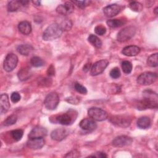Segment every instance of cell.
Returning a JSON list of instances; mask_svg holds the SVG:
<instances>
[{"instance_id":"d4e9b609","label":"cell","mask_w":158,"mask_h":158,"mask_svg":"<svg viewBox=\"0 0 158 158\" xmlns=\"http://www.w3.org/2000/svg\"><path fill=\"white\" fill-rule=\"evenodd\" d=\"M30 74H31V72L30 69L25 67L19 70V72H18V77L19 80L22 81H24L27 80L30 77Z\"/></svg>"},{"instance_id":"8d00e7d4","label":"cell","mask_w":158,"mask_h":158,"mask_svg":"<svg viewBox=\"0 0 158 158\" xmlns=\"http://www.w3.org/2000/svg\"><path fill=\"white\" fill-rule=\"evenodd\" d=\"M110 76L114 79L118 78L120 77V71L118 67H115L112 69L110 72Z\"/></svg>"},{"instance_id":"f35d334b","label":"cell","mask_w":158,"mask_h":158,"mask_svg":"<svg viewBox=\"0 0 158 158\" xmlns=\"http://www.w3.org/2000/svg\"><path fill=\"white\" fill-rule=\"evenodd\" d=\"M80 156V152L75 149L71 151L70 152L67 153V154L64 156L65 157H78Z\"/></svg>"},{"instance_id":"836d02e7","label":"cell","mask_w":158,"mask_h":158,"mask_svg":"<svg viewBox=\"0 0 158 158\" xmlns=\"http://www.w3.org/2000/svg\"><path fill=\"white\" fill-rule=\"evenodd\" d=\"M71 2L81 9L85 8L86 7L88 6L91 3L90 1H72Z\"/></svg>"},{"instance_id":"74e56055","label":"cell","mask_w":158,"mask_h":158,"mask_svg":"<svg viewBox=\"0 0 158 158\" xmlns=\"http://www.w3.org/2000/svg\"><path fill=\"white\" fill-rule=\"evenodd\" d=\"M20 98H21V96L20 94L17 92H14L10 95V99L14 103L18 102L20 100Z\"/></svg>"},{"instance_id":"9c48e42d","label":"cell","mask_w":158,"mask_h":158,"mask_svg":"<svg viewBox=\"0 0 158 158\" xmlns=\"http://www.w3.org/2000/svg\"><path fill=\"white\" fill-rule=\"evenodd\" d=\"M110 122L118 127L122 128H127L130 126L131 119L128 116L123 115H114L109 118Z\"/></svg>"},{"instance_id":"277c9868","label":"cell","mask_w":158,"mask_h":158,"mask_svg":"<svg viewBox=\"0 0 158 158\" xmlns=\"http://www.w3.org/2000/svg\"><path fill=\"white\" fill-rule=\"evenodd\" d=\"M157 78V75L154 72H146L141 73L138 77L136 81L141 85H149L155 82Z\"/></svg>"},{"instance_id":"9a60e30c","label":"cell","mask_w":158,"mask_h":158,"mask_svg":"<svg viewBox=\"0 0 158 158\" xmlns=\"http://www.w3.org/2000/svg\"><path fill=\"white\" fill-rule=\"evenodd\" d=\"M79 125L81 129L89 131L94 130L97 127V124L95 121L92 118H88L82 119L80 121Z\"/></svg>"},{"instance_id":"8992f818","label":"cell","mask_w":158,"mask_h":158,"mask_svg":"<svg viewBox=\"0 0 158 158\" xmlns=\"http://www.w3.org/2000/svg\"><path fill=\"white\" fill-rule=\"evenodd\" d=\"M88 114L91 118L99 122L105 120L108 117V114L105 110L96 107L89 109L88 110Z\"/></svg>"},{"instance_id":"ba28073f","label":"cell","mask_w":158,"mask_h":158,"mask_svg":"<svg viewBox=\"0 0 158 158\" xmlns=\"http://www.w3.org/2000/svg\"><path fill=\"white\" fill-rule=\"evenodd\" d=\"M18 63V57L14 53L8 54L4 61L3 68L6 72L12 71L16 67Z\"/></svg>"},{"instance_id":"7bdbcfd3","label":"cell","mask_w":158,"mask_h":158,"mask_svg":"<svg viewBox=\"0 0 158 158\" xmlns=\"http://www.w3.org/2000/svg\"><path fill=\"white\" fill-rule=\"evenodd\" d=\"M32 2L36 6H40L41 4V1H33Z\"/></svg>"},{"instance_id":"3957f363","label":"cell","mask_w":158,"mask_h":158,"mask_svg":"<svg viewBox=\"0 0 158 158\" xmlns=\"http://www.w3.org/2000/svg\"><path fill=\"white\" fill-rule=\"evenodd\" d=\"M74 110H69L66 113L55 117V122L63 125H71L76 119L77 114H74Z\"/></svg>"},{"instance_id":"5bb4252c","label":"cell","mask_w":158,"mask_h":158,"mask_svg":"<svg viewBox=\"0 0 158 158\" xmlns=\"http://www.w3.org/2000/svg\"><path fill=\"white\" fill-rule=\"evenodd\" d=\"M44 143L45 141L43 138H29L27 145L31 149H39L43 147Z\"/></svg>"},{"instance_id":"4dcf8cb0","label":"cell","mask_w":158,"mask_h":158,"mask_svg":"<svg viewBox=\"0 0 158 158\" xmlns=\"http://www.w3.org/2000/svg\"><path fill=\"white\" fill-rule=\"evenodd\" d=\"M122 69L123 72L126 74H129L132 70V64L128 60H124L122 62Z\"/></svg>"},{"instance_id":"d6a6232c","label":"cell","mask_w":158,"mask_h":158,"mask_svg":"<svg viewBox=\"0 0 158 158\" xmlns=\"http://www.w3.org/2000/svg\"><path fill=\"white\" fill-rule=\"evenodd\" d=\"M17 120V117L14 114L11 115L6 118V119L3 122V125L6 127L14 125V123H16Z\"/></svg>"},{"instance_id":"ab89813d","label":"cell","mask_w":158,"mask_h":158,"mask_svg":"<svg viewBox=\"0 0 158 158\" xmlns=\"http://www.w3.org/2000/svg\"><path fill=\"white\" fill-rule=\"evenodd\" d=\"M89 157H97V158H104L107 157V155L102 152H97L93 155L89 156Z\"/></svg>"},{"instance_id":"2e32d148","label":"cell","mask_w":158,"mask_h":158,"mask_svg":"<svg viewBox=\"0 0 158 158\" xmlns=\"http://www.w3.org/2000/svg\"><path fill=\"white\" fill-rule=\"evenodd\" d=\"M69 134L67 130L60 128L53 130L51 133V137L53 140L60 141L65 139Z\"/></svg>"},{"instance_id":"e575fe53","label":"cell","mask_w":158,"mask_h":158,"mask_svg":"<svg viewBox=\"0 0 158 158\" xmlns=\"http://www.w3.org/2000/svg\"><path fill=\"white\" fill-rule=\"evenodd\" d=\"M74 88L79 93H81L82 94H86L87 93V89L86 88V87H85L84 86H83L82 85H81L79 83H75L74 85Z\"/></svg>"},{"instance_id":"603a6c76","label":"cell","mask_w":158,"mask_h":158,"mask_svg":"<svg viewBox=\"0 0 158 158\" xmlns=\"http://www.w3.org/2000/svg\"><path fill=\"white\" fill-rule=\"evenodd\" d=\"M22 6H23L21 1H10L8 2L7 8L9 12H15L18 10Z\"/></svg>"},{"instance_id":"6da1fadb","label":"cell","mask_w":158,"mask_h":158,"mask_svg":"<svg viewBox=\"0 0 158 158\" xmlns=\"http://www.w3.org/2000/svg\"><path fill=\"white\" fill-rule=\"evenodd\" d=\"M143 99L137 104L139 110L147 109H156L158 107L157 94L151 89H146L143 93Z\"/></svg>"},{"instance_id":"8fae6325","label":"cell","mask_w":158,"mask_h":158,"mask_svg":"<svg viewBox=\"0 0 158 158\" xmlns=\"http://www.w3.org/2000/svg\"><path fill=\"white\" fill-rule=\"evenodd\" d=\"M122 8L123 7L116 4H110L106 6L103 9V12L106 16L111 17L119 14L121 12Z\"/></svg>"},{"instance_id":"ffe728a7","label":"cell","mask_w":158,"mask_h":158,"mask_svg":"<svg viewBox=\"0 0 158 158\" xmlns=\"http://www.w3.org/2000/svg\"><path fill=\"white\" fill-rule=\"evenodd\" d=\"M19 53L23 56H28L33 51V48L31 45L28 44H23L19 45L17 48Z\"/></svg>"},{"instance_id":"7402d4cb","label":"cell","mask_w":158,"mask_h":158,"mask_svg":"<svg viewBox=\"0 0 158 158\" xmlns=\"http://www.w3.org/2000/svg\"><path fill=\"white\" fill-rule=\"evenodd\" d=\"M137 126L141 129H146L151 126V120L148 117H142L137 120Z\"/></svg>"},{"instance_id":"5b68a950","label":"cell","mask_w":158,"mask_h":158,"mask_svg":"<svg viewBox=\"0 0 158 158\" xmlns=\"http://www.w3.org/2000/svg\"><path fill=\"white\" fill-rule=\"evenodd\" d=\"M136 29L133 26H128L122 29L117 34V40L120 42H124L130 40L136 33Z\"/></svg>"},{"instance_id":"d6986e66","label":"cell","mask_w":158,"mask_h":158,"mask_svg":"<svg viewBox=\"0 0 158 158\" xmlns=\"http://www.w3.org/2000/svg\"><path fill=\"white\" fill-rule=\"evenodd\" d=\"M140 52V48L135 45H130L125 47L122 51V53L126 56H135Z\"/></svg>"},{"instance_id":"7c38bea8","label":"cell","mask_w":158,"mask_h":158,"mask_svg":"<svg viewBox=\"0 0 158 158\" xmlns=\"http://www.w3.org/2000/svg\"><path fill=\"white\" fill-rule=\"evenodd\" d=\"M133 142V139L131 138L125 136V135H122L116 137L114 140L112 141V145L115 147L117 148H121L125 146H128L131 144Z\"/></svg>"},{"instance_id":"ac0fdd59","label":"cell","mask_w":158,"mask_h":158,"mask_svg":"<svg viewBox=\"0 0 158 158\" xmlns=\"http://www.w3.org/2000/svg\"><path fill=\"white\" fill-rule=\"evenodd\" d=\"M10 107L9 99L7 94H2L0 98V112L1 114L7 112Z\"/></svg>"},{"instance_id":"d590c367","label":"cell","mask_w":158,"mask_h":158,"mask_svg":"<svg viewBox=\"0 0 158 158\" xmlns=\"http://www.w3.org/2000/svg\"><path fill=\"white\" fill-rule=\"evenodd\" d=\"M94 32L97 35H103L106 32V27L104 26H103L102 25H97L94 28Z\"/></svg>"},{"instance_id":"cb8c5ba5","label":"cell","mask_w":158,"mask_h":158,"mask_svg":"<svg viewBox=\"0 0 158 158\" xmlns=\"http://www.w3.org/2000/svg\"><path fill=\"white\" fill-rule=\"evenodd\" d=\"M107 24L111 28H118L126 23L125 20L123 19H110L107 21Z\"/></svg>"},{"instance_id":"83f0119b","label":"cell","mask_w":158,"mask_h":158,"mask_svg":"<svg viewBox=\"0 0 158 158\" xmlns=\"http://www.w3.org/2000/svg\"><path fill=\"white\" fill-rule=\"evenodd\" d=\"M30 64L35 67H40L44 65V61L38 56H34L30 59Z\"/></svg>"},{"instance_id":"1f68e13d","label":"cell","mask_w":158,"mask_h":158,"mask_svg":"<svg viewBox=\"0 0 158 158\" xmlns=\"http://www.w3.org/2000/svg\"><path fill=\"white\" fill-rule=\"evenodd\" d=\"M59 25H60L62 31H68L71 29L72 23L69 19H63V20L61 22V23Z\"/></svg>"},{"instance_id":"7a4b0ae2","label":"cell","mask_w":158,"mask_h":158,"mask_svg":"<svg viewBox=\"0 0 158 158\" xmlns=\"http://www.w3.org/2000/svg\"><path fill=\"white\" fill-rule=\"evenodd\" d=\"M63 31L58 23H52L44 31L43 38L45 41H51L60 36Z\"/></svg>"},{"instance_id":"e0dca14e","label":"cell","mask_w":158,"mask_h":158,"mask_svg":"<svg viewBox=\"0 0 158 158\" xmlns=\"http://www.w3.org/2000/svg\"><path fill=\"white\" fill-rule=\"evenodd\" d=\"M47 135V130L42 127H34L28 134L29 138H44Z\"/></svg>"},{"instance_id":"4316f807","label":"cell","mask_w":158,"mask_h":158,"mask_svg":"<svg viewBox=\"0 0 158 158\" xmlns=\"http://www.w3.org/2000/svg\"><path fill=\"white\" fill-rule=\"evenodd\" d=\"M157 58H158L157 53L151 54L147 59V64L151 67H157V65H158Z\"/></svg>"},{"instance_id":"f546056e","label":"cell","mask_w":158,"mask_h":158,"mask_svg":"<svg viewBox=\"0 0 158 158\" xmlns=\"http://www.w3.org/2000/svg\"><path fill=\"white\" fill-rule=\"evenodd\" d=\"M23 135V131L21 129H17L12 130L10 132V135L12 138L15 141H20Z\"/></svg>"},{"instance_id":"44dd1931","label":"cell","mask_w":158,"mask_h":158,"mask_svg":"<svg viewBox=\"0 0 158 158\" xmlns=\"http://www.w3.org/2000/svg\"><path fill=\"white\" fill-rule=\"evenodd\" d=\"M18 28L20 33L23 35H28L31 31V26L30 22L27 21H22L18 25Z\"/></svg>"},{"instance_id":"52a82bcc","label":"cell","mask_w":158,"mask_h":158,"mask_svg":"<svg viewBox=\"0 0 158 158\" xmlns=\"http://www.w3.org/2000/svg\"><path fill=\"white\" fill-rule=\"evenodd\" d=\"M59 103V97L55 92L49 93L45 98L44 104L46 109L49 110H54Z\"/></svg>"},{"instance_id":"484cf974","label":"cell","mask_w":158,"mask_h":158,"mask_svg":"<svg viewBox=\"0 0 158 158\" xmlns=\"http://www.w3.org/2000/svg\"><path fill=\"white\" fill-rule=\"evenodd\" d=\"M88 40L93 46L97 48H99L102 46L101 40L94 35H90L88 38Z\"/></svg>"},{"instance_id":"f1b7e54d","label":"cell","mask_w":158,"mask_h":158,"mask_svg":"<svg viewBox=\"0 0 158 158\" xmlns=\"http://www.w3.org/2000/svg\"><path fill=\"white\" fill-rule=\"evenodd\" d=\"M128 6L130 9L134 12H139L143 10V5L139 2H136V1L130 2Z\"/></svg>"},{"instance_id":"60d3db41","label":"cell","mask_w":158,"mask_h":158,"mask_svg":"<svg viewBox=\"0 0 158 158\" xmlns=\"http://www.w3.org/2000/svg\"><path fill=\"white\" fill-rule=\"evenodd\" d=\"M47 72H48V74L50 76L54 75L55 74V69L52 65H51V66L49 67Z\"/></svg>"},{"instance_id":"b9f144b4","label":"cell","mask_w":158,"mask_h":158,"mask_svg":"<svg viewBox=\"0 0 158 158\" xmlns=\"http://www.w3.org/2000/svg\"><path fill=\"white\" fill-rule=\"evenodd\" d=\"M91 67V64H85V65L83 67V70L85 72H87Z\"/></svg>"},{"instance_id":"ee69618b","label":"cell","mask_w":158,"mask_h":158,"mask_svg":"<svg viewBox=\"0 0 158 158\" xmlns=\"http://www.w3.org/2000/svg\"><path fill=\"white\" fill-rule=\"evenodd\" d=\"M158 7H156L155 9H154V14H156V15H157V11H158Z\"/></svg>"},{"instance_id":"4fadbf2b","label":"cell","mask_w":158,"mask_h":158,"mask_svg":"<svg viewBox=\"0 0 158 158\" xmlns=\"http://www.w3.org/2000/svg\"><path fill=\"white\" fill-rule=\"evenodd\" d=\"M74 10V4L70 2H66L64 4L59 5L56 8V12L63 15L71 14Z\"/></svg>"},{"instance_id":"30bf717a","label":"cell","mask_w":158,"mask_h":158,"mask_svg":"<svg viewBox=\"0 0 158 158\" xmlns=\"http://www.w3.org/2000/svg\"><path fill=\"white\" fill-rule=\"evenodd\" d=\"M109 65V61L106 59L100 60L96 62L91 67L90 74L92 76H96L102 73Z\"/></svg>"}]
</instances>
